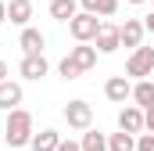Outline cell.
I'll use <instances>...</instances> for the list:
<instances>
[{
	"label": "cell",
	"mask_w": 154,
	"mask_h": 151,
	"mask_svg": "<svg viewBox=\"0 0 154 151\" xmlns=\"http://www.w3.org/2000/svg\"><path fill=\"white\" fill-rule=\"evenodd\" d=\"M22 97H25L22 83H14V79H0V108H4V112L18 108V104H22Z\"/></svg>",
	"instance_id": "30bf717a"
},
{
	"label": "cell",
	"mask_w": 154,
	"mask_h": 151,
	"mask_svg": "<svg viewBox=\"0 0 154 151\" xmlns=\"http://www.w3.org/2000/svg\"><path fill=\"white\" fill-rule=\"evenodd\" d=\"M133 101H136L140 108L154 104V83H151V79H140V83L133 86Z\"/></svg>",
	"instance_id": "ac0fdd59"
},
{
	"label": "cell",
	"mask_w": 154,
	"mask_h": 151,
	"mask_svg": "<svg viewBox=\"0 0 154 151\" xmlns=\"http://www.w3.org/2000/svg\"><path fill=\"white\" fill-rule=\"evenodd\" d=\"M0 79H7V61H0Z\"/></svg>",
	"instance_id": "d4e9b609"
},
{
	"label": "cell",
	"mask_w": 154,
	"mask_h": 151,
	"mask_svg": "<svg viewBox=\"0 0 154 151\" xmlns=\"http://www.w3.org/2000/svg\"><path fill=\"white\" fill-rule=\"evenodd\" d=\"M57 151H82V144H75V140H61Z\"/></svg>",
	"instance_id": "7402d4cb"
},
{
	"label": "cell",
	"mask_w": 154,
	"mask_h": 151,
	"mask_svg": "<svg viewBox=\"0 0 154 151\" xmlns=\"http://www.w3.org/2000/svg\"><path fill=\"white\" fill-rule=\"evenodd\" d=\"M7 18H11L14 25L25 29L29 18H32V4H29V0H11V4H7Z\"/></svg>",
	"instance_id": "5bb4252c"
},
{
	"label": "cell",
	"mask_w": 154,
	"mask_h": 151,
	"mask_svg": "<svg viewBox=\"0 0 154 151\" xmlns=\"http://www.w3.org/2000/svg\"><path fill=\"white\" fill-rule=\"evenodd\" d=\"M65 122H68L72 130H90V126H93V108H90L86 101H68V104H65Z\"/></svg>",
	"instance_id": "277c9868"
},
{
	"label": "cell",
	"mask_w": 154,
	"mask_h": 151,
	"mask_svg": "<svg viewBox=\"0 0 154 151\" xmlns=\"http://www.w3.org/2000/svg\"><path fill=\"white\" fill-rule=\"evenodd\" d=\"M93 43H97V50H100V54H115L118 47H122V36H118V25H108V22H100V29H97V36H93Z\"/></svg>",
	"instance_id": "8992f818"
},
{
	"label": "cell",
	"mask_w": 154,
	"mask_h": 151,
	"mask_svg": "<svg viewBox=\"0 0 154 151\" xmlns=\"http://www.w3.org/2000/svg\"><path fill=\"white\" fill-rule=\"evenodd\" d=\"M104 94H108V101H115V104H125V101L133 97V83H129L125 76H111V79L104 83Z\"/></svg>",
	"instance_id": "9c48e42d"
},
{
	"label": "cell",
	"mask_w": 154,
	"mask_h": 151,
	"mask_svg": "<svg viewBox=\"0 0 154 151\" xmlns=\"http://www.w3.org/2000/svg\"><path fill=\"white\" fill-rule=\"evenodd\" d=\"M82 4V11H90V14H100V18H111L118 11V0H79Z\"/></svg>",
	"instance_id": "2e32d148"
},
{
	"label": "cell",
	"mask_w": 154,
	"mask_h": 151,
	"mask_svg": "<svg viewBox=\"0 0 154 151\" xmlns=\"http://www.w3.org/2000/svg\"><path fill=\"white\" fill-rule=\"evenodd\" d=\"M143 25H147V33H154V11L147 14V18H143Z\"/></svg>",
	"instance_id": "603a6c76"
},
{
	"label": "cell",
	"mask_w": 154,
	"mask_h": 151,
	"mask_svg": "<svg viewBox=\"0 0 154 151\" xmlns=\"http://www.w3.org/2000/svg\"><path fill=\"white\" fill-rule=\"evenodd\" d=\"M4 22H7V4L0 0V25H4Z\"/></svg>",
	"instance_id": "cb8c5ba5"
},
{
	"label": "cell",
	"mask_w": 154,
	"mask_h": 151,
	"mask_svg": "<svg viewBox=\"0 0 154 151\" xmlns=\"http://www.w3.org/2000/svg\"><path fill=\"white\" fill-rule=\"evenodd\" d=\"M32 115L25 108H11L7 112V126H4V137H7V148H25L32 140Z\"/></svg>",
	"instance_id": "6da1fadb"
},
{
	"label": "cell",
	"mask_w": 154,
	"mask_h": 151,
	"mask_svg": "<svg viewBox=\"0 0 154 151\" xmlns=\"http://www.w3.org/2000/svg\"><path fill=\"white\" fill-rule=\"evenodd\" d=\"M79 11V0H50V18L54 22H72Z\"/></svg>",
	"instance_id": "9a60e30c"
},
{
	"label": "cell",
	"mask_w": 154,
	"mask_h": 151,
	"mask_svg": "<svg viewBox=\"0 0 154 151\" xmlns=\"http://www.w3.org/2000/svg\"><path fill=\"white\" fill-rule=\"evenodd\" d=\"M125 76H136V79H147L154 76V47H136L133 54H129V61H125Z\"/></svg>",
	"instance_id": "3957f363"
},
{
	"label": "cell",
	"mask_w": 154,
	"mask_h": 151,
	"mask_svg": "<svg viewBox=\"0 0 154 151\" xmlns=\"http://www.w3.org/2000/svg\"><path fill=\"white\" fill-rule=\"evenodd\" d=\"M125 4H147V0H125Z\"/></svg>",
	"instance_id": "484cf974"
},
{
	"label": "cell",
	"mask_w": 154,
	"mask_h": 151,
	"mask_svg": "<svg viewBox=\"0 0 154 151\" xmlns=\"http://www.w3.org/2000/svg\"><path fill=\"white\" fill-rule=\"evenodd\" d=\"M18 72H22V79H29V83H39L43 76L50 72V61L43 58V50H39V54H25L22 65H18Z\"/></svg>",
	"instance_id": "5b68a950"
},
{
	"label": "cell",
	"mask_w": 154,
	"mask_h": 151,
	"mask_svg": "<svg viewBox=\"0 0 154 151\" xmlns=\"http://www.w3.org/2000/svg\"><path fill=\"white\" fill-rule=\"evenodd\" d=\"M97 54H100L97 47H90V43H79V47H72V54H68V58L75 61V65L82 69V72H90V69L97 65Z\"/></svg>",
	"instance_id": "7c38bea8"
},
{
	"label": "cell",
	"mask_w": 154,
	"mask_h": 151,
	"mask_svg": "<svg viewBox=\"0 0 154 151\" xmlns=\"http://www.w3.org/2000/svg\"><path fill=\"white\" fill-rule=\"evenodd\" d=\"M108 151H136V133H125V130H118L108 137Z\"/></svg>",
	"instance_id": "e0dca14e"
},
{
	"label": "cell",
	"mask_w": 154,
	"mask_h": 151,
	"mask_svg": "<svg viewBox=\"0 0 154 151\" xmlns=\"http://www.w3.org/2000/svg\"><path fill=\"white\" fill-rule=\"evenodd\" d=\"M57 72H61V79H65V83H72V79H79V76H82V69H79L72 58H65V61L57 65Z\"/></svg>",
	"instance_id": "ffe728a7"
},
{
	"label": "cell",
	"mask_w": 154,
	"mask_h": 151,
	"mask_svg": "<svg viewBox=\"0 0 154 151\" xmlns=\"http://www.w3.org/2000/svg\"><path fill=\"white\" fill-rule=\"evenodd\" d=\"M18 47H22L25 54H39V50L47 47V36H43L39 29H32V25H25L22 36H18Z\"/></svg>",
	"instance_id": "8fae6325"
},
{
	"label": "cell",
	"mask_w": 154,
	"mask_h": 151,
	"mask_svg": "<svg viewBox=\"0 0 154 151\" xmlns=\"http://www.w3.org/2000/svg\"><path fill=\"white\" fill-rule=\"evenodd\" d=\"M97 29H100V18H97V14H90V11H75V18L68 22V33H72L75 43H93Z\"/></svg>",
	"instance_id": "7a4b0ae2"
},
{
	"label": "cell",
	"mask_w": 154,
	"mask_h": 151,
	"mask_svg": "<svg viewBox=\"0 0 154 151\" xmlns=\"http://www.w3.org/2000/svg\"><path fill=\"white\" fill-rule=\"evenodd\" d=\"M118 130L125 133H143V108L140 104H125L118 112Z\"/></svg>",
	"instance_id": "ba28073f"
},
{
	"label": "cell",
	"mask_w": 154,
	"mask_h": 151,
	"mask_svg": "<svg viewBox=\"0 0 154 151\" xmlns=\"http://www.w3.org/2000/svg\"><path fill=\"white\" fill-rule=\"evenodd\" d=\"M136 151H154V133H140V140H136Z\"/></svg>",
	"instance_id": "44dd1931"
},
{
	"label": "cell",
	"mask_w": 154,
	"mask_h": 151,
	"mask_svg": "<svg viewBox=\"0 0 154 151\" xmlns=\"http://www.w3.org/2000/svg\"><path fill=\"white\" fill-rule=\"evenodd\" d=\"M32 151H57V144H61V133L57 130H39V133H32Z\"/></svg>",
	"instance_id": "4fadbf2b"
},
{
	"label": "cell",
	"mask_w": 154,
	"mask_h": 151,
	"mask_svg": "<svg viewBox=\"0 0 154 151\" xmlns=\"http://www.w3.org/2000/svg\"><path fill=\"white\" fill-rule=\"evenodd\" d=\"M143 33H147V25L140 22V18H125V25H118V36H122V47H140L143 43Z\"/></svg>",
	"instance_id": "52a82bcc"
},
{
	"label": "cell",
	"mask_w": 154,
	"mask_h": 151,
	"mask_svg": "<svg viewBox=\"0 0 154 151\" xmlns=\"http://www.w3.org/2000/svg\"><path fill=\"white\" fill-rule=\"evenodd\" d=\"M82 151H108V137L97 133V130H82Z\"/></svg>",
	"instance_id": "d6986e66"
}]
</instances>
